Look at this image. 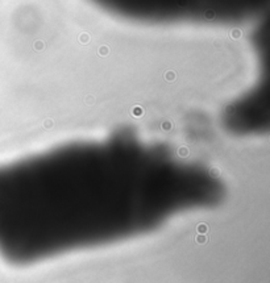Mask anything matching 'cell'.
I'll return each instance as SVG.
<instances>
[{
	"mask_svg": "<svg viewBox=\"0 0 270 283\" xmlns=\"http://www.w3.org/2000/svg\"><path fill=\"white\" fill-rule=\"evenodd\" d=\"M206 229H207V226H206L204 224H200V225H199V232H204Z\"/></svg>",
	"mask_w": 270,
	"mask_h": 283,
	"instance_id": "obj_1",
	"label": "cell"
}]
</instances>
